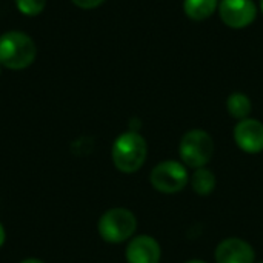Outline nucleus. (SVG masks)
<instances>
[{
  "label": "nucleus",
  "instance_id": "9d476101",
  "mask_svg": "<svg viewBox=\"0 0 263 263\" xmlns=\"http://www.w3.org/2000/svg\"><path fill=\"white\" fill-rule=\"evenodd\" d=\"M217 6V0H185L183 9L185 14L196 22L208 18Z\"/></svg>",
  "mask_w": 263,
  "mask_h": 263
},
{
  "label": "nucleus",
  "instance_id": "7ed1b4c3",
  "mask_svg": "<svg viewBox=\"0 0 263 263\" xmlns=\"http://www.w3.org/2000/svg\"><path fill=\"white\" fill-rule=\"evenodd\" d=\"M180 157L190 168H203L214 154V142L206 131H188L180 140Z\"/></svg>",
  "mask_w": 263,
  "mask_h": 263
},
{
  "label": "nucleus",
  "instance_id": "6e6552de",
  "mask_svg": "<svg viewBox=\"0 0 263 263\" xmlns=\"http://www.w3.org/2000/svg\"><path fill=\"white\" fill-rule=\"evenodd\" d=\"M254 257L253 247L237 237L220 242L216 250L217 263H254Z\"/></svg>",
  "mask_w": 263,
  "mask_h": 263
},
{
  "label": "nucleus",
  "instance_id": "1a4fd4ad",
  "mask_svg": "<svg viewBox=\"0 0 263 263\" xmlns=\"http://www.w3.org/2000/svg\"><path fill=\"white\" fill-rule=\"evenodd\" d=\"M128 263H159L160 247L156 239L149 236H139L133 239L126 248Z\"/></svg>",
  "mask_w": 263,
  "mask_h": 263
},
{
  "label": "nucleus",
  "instance_id": "0eeeda50",
  "mask_svg": "<svg viewBox=\"0 0 263 263\" xmlns=\"http://www.w3.org/2000/svg\"><path fill=\"white\" fill-rule=\"evenodd\" d=\"M234 140L245 153H260L263 151V123L256 119L240 120L234 128Z\"/></svg>",
  "mask_w": 263,
  "mask_h": 263
},
{
  "label": "nucleus",
  "instance_id": "423d86ee",
  "mask_svg": "<svg viewBox=\"0 0 263 263\" xmlns=\"http://www.w3.org/2000/svg\"><path fill=\"white\" fill-rule=\"evenodd\" d=\"M219 12L227 26L240 29L254 22L257 9L253 0H222Z\"/></svg>",
  "mask_w": 263,
  "mask_h": 263
},
{
  "label": "nucleus",
  "instance_id": "6ab92c4d",
  "mask_svg": "<svg viewBox=\"0 0 263 263\" xmlns=\"http://www.w3.org/2000/svg\"><path fill=\"white\" fill-rule=\"evenodd\" d=\"M260 263H263V262H260Z\"/></svg>",
  "mask_w": 263,
  "mask_h": 263
},
{
  "label": "nucleus",
  "instance_id": "f3484780",
  "mask_svg": "<svg viewBox=\"0 0 263 263\" xmlns=\"http://www.w3.org/2000/svg\"><path fill=\"white\" fill-rule=\"evenodd\" d=\"M186 263H206V262H203V260H190V262H186Z\"/></svg>",
  "mask_w": 263,
  "mask_h": 263
},
{
  "label": "nucleus",
  "instance_id": "2eb2a0df",
  "mask_svg": "<svg viewBox=\"0 0 263 263\" xmlns=\"http://www.w3.org/2000/svg\"><path fill=\"white\" fill-rule=\"evenodd\" d=\"M3 242H5V230H3V227L0 223V247L3 245Z\"/></svg>",
  "mask_w": 263,
  "mask_h": 263
},
{
  "label": "nucleus",
  "instance_id": "20e7f679",
  "mask_svg": "<svg viewBox=\"0 0 263 263\" xmlns=\"http://www.w3.org/2000/svg\"><path fill=\"white\" fill-rule=\"evenodd\" d=\"M137 228V220L129 210L112 208L99 220V233L109 243H120L129 239Z\"/></svg>",
  "mask_w": 263,
  "mask_h": 263
},
{
  "label": "nucleus",
  "instance_id": "f03ea898",
  "mask_svg": "<svg viewBox=\"0 0 263 263\" xmlns=\"http://www.w3.org/2000/svg\"><path fill=\"white\" fill-rule=\"evenodd\" d=\"M146 151L145 139L140 134L129 131L116 139L112 145V162L122 173H134L145 163Z\"/></svg>",
  "mask_w": 263,
  "mask_h": 263
},
{
  "label": "nucleus",
  "instance_id": "ddd939ff",
  "mask_svg": "<svg viewBox=\"0 0 263 263\" xmlns=\"http://www.w3.org/2000/svg\"><path fill=\"white\" fill-rule=\"evenodd\" d=\"M18 11L25 15H37L43 11L46 0H15Z\"/></svg>",
  "mask_w": 263,
  "mask_h": 263
},
{
  "label": "nucleus",
  "instance_id": "f8f14e48",
  "mask_svg": "<svg viewBox=\"0 0 263 263\" xmlns=\"http://www.w3.org/2000/svg\"><path fill=\"white\" fill-rule=\"evenodd\" d=\"M191 186L197 194L206 196V194L213 193V190L216 186V177L210 170L199 168V170H196V173L191 177Z\"/></svg>",
  "mask_w": 263,
  "mask_h": 263
},
{
  "label": "nucleus",
  "instance_id": "9b49d317",
  "mask_svg": "<svg viewBox=\"0 0 263 263\" xmlns=\"http://www.w3.org/2000/svg\"><path fill=\"white\" fill-rule=\"evenodd\" d=\"M228 112L236 119H248V114L251 112V100L243 92H233L227 100Z\"/></svg>",
  "mask_w": 263,
  "mask_h": 263
},
{
  "label": "nucleus",
  "instance_id": "dca6fc26",
  "mask_svg": "<svg viewBox=\"0 0 263 263\" xmlns=\"http://www.w3.org/2000/svg\"><path fill=\"white\" fill-rule=\"evenodd\" d=\"M22 263H43L42 260H37V259H28V260H25V262Z\"/></svg>",
  "mask_w": 263,
  "mask_h": 263
},
{
  "label": "nucleus",
  "instance_id": "39448f33",
  "mask_svg": "<svg viewBox=\"0 0 263 263\" xmlns=\"http://www.w3.org/2000/svg\"><path fill=\"white\" fill-rule=\"evenodd\" d=\"M188 180L190 177L186 168L176 160L160 162L151 171V183L160 193H179L186 186Z\"/></svg>",
  "mask_w": 263,
  "mask_h": 263
},
{
  "label": "nucleus",
  "instance_id": "4468645a",
  "mask_svg": "<svg viewBox=\"0 0 263 263\" xmlns=\"http://www.w3.org/2000/svg\"><path fill=\"white\" fill-rule=\"evenodd\" d=\"M71 2L82 9H92V8H97L99 5H102L105 0H71Z\"/></svg>",
  "mask_w": 263,
  "mask_h": 263
},
{
  "label": "nucleus",
  "instance_id": "a211bd4d",
  "mask_svg": "<svg viewBox=\"0 0 263 263\" xmlns=\"http://www.w3.org/2000/svg\"><path fill=\"white\" fill-rule=\"evenodd\" d=\"M260 6H262V11H263V0H260Z\"/></svg>",
  "mask_w": 263,
  "mask_h": 263
},
{
  "label": "nucleus",
  "instance_id": "f257e3e1",
  "mask_svg": "<svg viewBox=\"0 0 263 263\" xmlns=\"http://www.w3.org/2000/svg\"><path fill=\"white\" fill-rule=\"evenodd\" d=\"M37 49L31 37L18 31L5 32L0 37V65L8 69H25L35 59Z\"/></svg>",
  "mask_w": 263,
  "mask_h": 263
}]
</instances>
